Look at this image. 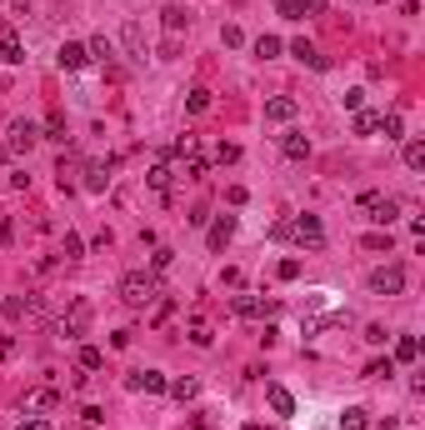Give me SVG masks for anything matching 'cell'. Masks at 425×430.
<instances>
[{
    "instance_id": "cell-21",
    "label": "cell",
    "mask_w": 425,
    "mask_h": 430,
    "mask_svg": "<svg viewBox=\"0 0 425 430\" xmlns=\"http://www.w3.org/2000/svg\"><path fill=\"white\" fill-rule=\"evenodd\" d=\"M166 391H171V395L185 405V400H195V395H200V381H195V375H180V381H171Z\"/></svg>"
},
{
    "instance_id": "cell-49",
    "label": "cell",
    "mask_w": 425,
    "mask_h": 430,
    "mask_svg": "<svg viewBox=\"0 0 425 430\" xmlns=\"http://www.w3.org/2000/svg\"><path fill=\"white\" fill-rule=\"evenodd\" d=\"M11 350H16V340H11V336H0V360H6Z\"/></svg>"
},
{
    "instance_id": "cell-13",
    "label": "cell",
    "mask_w": 425,
    "mask_h": 430,
    "mask_svg": "<svg viewBox=\"0 0 425 430\" xmlns=\"http://www.w3.org/2000/svg\"><path fill=\"white\" fill-rule=\"evenodd\" d=\"M56 61H61V70H85V66H90V56H85V45H80V40H66Z\"/></svg>"
},
{
    "instance_id": "cell-18",
    "label": "cell",
    "mask_w": 425,
    "mask_h": 430,
    "mask_svg": "<svg viewBox=\"0 0 425 430\" xmlns=\"http://www.w3.org/2000/svg\"><path fill=\"white\" fill-rule=\"evenodd\" d=\"M185 336H190V345H210V340H216V331H210V320L205 315H190V326H185Z\"/></svg>"
},
{
    "instance_id": "cell-12",
    "label": "cell",
    "mask_w": 425,
    "mask_h": 430,
    "mask_svg": "<svg viewBox=\"0 0 425 430\" xmlns=\"http://www.w3.org/2000/svg\"><path fill=\"white\" fill-rule=\"evenodd\" d=\"M290 56H295L300 66H310V70H331V56H321V50H315L310 40H295V45H290Z\"/></svg>"
},
{
    "instance_id": "cell-2",
    "label": "cell",
    "mask_w": 425,
    "mask_h": 430,
    "mask_svg": "<svg viewBox=\"0 0 425 430\" xmlns=\"http://www.w3.org/2000/svg\"><path fill=\"white\" fill-rule=\"evenodd\" d=\"M155 295H161V281H155L150 271H125V276H121V300H125L130 310H145Z\"/></svg>"
},
{
    "instance_id": "cell-20",
    "label": "cell",
    "mask_w": 425,
    "mask_h": 430,
    "mask_svg": "<svg viewBox=\"0 0 425 430\" xmlns=\"http://www.w3.org/2000/svg\"><path fill=\"white\" fill-rule=\"evenodd\" d=\"M161 25H166V35H180V30L190 25V16H185V6H166V11H161Z\"/></svg>"
},
{
    "instance_id": "cell-30",
    "label": "cell",
    "mask_w": 425,
    "mask_h": 430,
    "mask_svg": "<svg viewBox=\"0 0 425 430\" xmlns=\"http://www.w3.org/2000/svg\"><path fill=\"white\" fill-rule=\"evenodd\" d=\"M40 140H61V145H66V116H61V111H50V121H45V135H40Z\"/></svg>"
},
{
    "instance_id": "cell-37",
    "label": "cell",
    "mask_w": 425,
    "mask_h": 430,
    "mask_svg": "<svg viewBox=\"0 0 425 430\" xmlns=\"http://www.w3.org/2000/svg\"><path fill=\"white\" fill-rule=\"evenodd\" d=\"M360 245H365V250H386V255H390V231H370Z\"/></svg>"
},
{
    "instance_id": "cell-43",
    "label": "cell",
    "mask_w": 425,
    "mask_h": 430,
    "mask_svg": "<svg viewBox=\"0 0 425 430\" xmlns=\"http://www.w3.org/2000/svg\"><path fill=\"white\" fill-rule=\"evenodd\" d=\"M340 100H345V111H365V90H345Z\"/></svg>"
},
{
    "instance_id": "cell-52",
    "label": "cell",
    "mask_w": 425,
    "mask_h": 430,
    "mask_svg": "<svg viewBox=\"0 0 425 430\" xmlns=\"http://www.w3.org/2000/svg\"><path fill=\"white\" fill-rule=\"evenodd\" d=\"M0 160H6V155H0Z\"/></svg>"
},
{
    "instance_id": "cell-46",
    "label": "cell",
    "mask_w": 425,
    "mask_h": 430,
    "mask_svg": "<svg viewBox=\"0 0 425 430\" xmlns=\"http://www.w3.org/2000/svg\"><path fill=\"white\" fill-rule=\"evenodd\" d=\"M365 340H370V345H386L390 336H386V326H365Z\"/></svg>"
},
{
    "instance_id": "cell-27",
    "label": "cell",
    "mask_w": 425,
    "mask_h": 430,
    "mask_svg": "<svg viewBox=\"0 0 425 430\" xmlns=\"http://www.w3.org/2000/svg\"><path fill=\"white\" fill-rule=\"evenodd\" d=\"M85 56H90V61H111L116 50H111V40H105V35H90V40H85Z\"/></svg>"
},
{
    "instance_id": "cell-32",
    "label": "cell",
    "mask_w": 425,
    "mask_h": 430,
    "mask_svg": "<svg viewBox=\"0 0 425 430\" xmlns=\"http://www.w3.org/2000/svg\"><path fill=\"white\" fill-rule=\"evenodd\" d=\"M405 166L410 171H425V140H405Z\"/></svg>"
},
{
    "instance_id": "cell-38",
    "label": "cell",
    "mask_w": 425,
    "mask_h": 430,
    "mask_svg": "<svg viewBox=\"0 0 425 430\" xmlns=\"http://www.w3.org/2000/svg\"><path fill=\"white\" fill-rule=\"evenodd\" d=\"M216 160H221V166H235V160H240V145H235V140H221V145H216Z\"/></svg>"
},
{
    "instance_id": "cell-35",
    "label": "cell",
    "mask_w": 425,
    "mask_h": 430,
    "mask_svg": "<svg viewBox=\"0 0 425 430\" xmlns=\"http://www.w3.org/2000/svg\"><path fill=\"white\" fill-rule=\"evenodd\" d=\"M61 255H66V260H80V255H85V240H80L75 231H66V240H61Z\"/></svg>"
},
{
    "instance_id": "cell-1",
    "label": "cell",
    "mask_w": 425,
    "mask_h": 430,
    "mask_svg": "<svg viewBox=\"0 0 425 430\" xmlns=\"http://www.w3.org/2000/svg\"><path fill=\"white\" fill-rule=\"evenodd\" d=\"M271 235H276V240H295V245H305V250H321V245H326L321 215H295V221H281Z\"/></svg>"
},
{
    "instance_id": "cell-9",
    "label": "cell",
    "mask_w": 425,
    "mask_h": 430,
    "mask_svg": "<svg viewBox=\"0 0 425 430\" xmlns=\"http://www.w3.org/2000/svg\"><path fill=\"white\" fill-rule=\"evenodd\" d=\"M230 305H235V315H240V320H265V315L276 310V300H260V295H235Z\"/></svg>"
},
{
    "instance_id": "cell-17",
    "label": "cell",
    "mask_w": 425,
    "mask_h": 430,
    "mask_svg": "<svg viewBox=\"0 0 425 430\" xmlns=\"http://www.w3.org/2000/svg\"><path fill=\"white\" fill-rule=\"evenodd\" d=\"M281 150H285V160H305L310 155V135L290 130V135H281Z\"/></svg>"
},
{
    "instance_id": "cell-50",
    "label": "cell",
    "mask_w": 425,
    "mask_h": 430,
    "mask_svg": "<svg viewBox=\"0 0 425 430\" xmlns=\"http://www.w3.org/2000/svg\"><path fill=\"white\" fill-rule=\"evenodd\" d=\"M245 430H265V425H260V420H250V425H245Z\"/></svg>"
},
{
    "instance_id": "cell-40",
    "label": "cell",
    "mask_w": 425,
    "mask_h": 430,
    "mask_svg": "<svg viewBox=\"0 0 425 430\" xmlns=\"http://www.w3.org/2000/svg\"><path fill=\"white\" fill-rule=\"evenodd\" d=\"M221 40H226L230 50H240V45H245V30H240V25H226V30H221Z\"/></svg>"
},
{
    "instance_id": "cell-41",
    "label": "cell",
    "mask_w": 425,
    "mask_h": 430,
    "mask_svg": "<svg viewBox=\"0 0 425 430\" xmlns=\"http://www.w3.org/2000/svg\"><path fill=\"white\" fill-rule=\"evenodd\" d=\"M276 276H281V281H295V276H300V260H295V255L281 260V265H276Z\"/></svg>"
},
{
    "instance_id": "cell-6",
    "label": "cell",
    "mask_w": 425,
    "mask_h": 430,
    "mask_svg": "<svg viewBox=\"0 0 425 430\" xmlns=\"http://www.w3.org/2000/svg\"><path fill=\"white\" fill-rule=\"evenodd\" d=\"M35 140H40V125H30V121H16V125H11V140H6V155H25Z\"/></svg>"
},
{
    "instance_id": "cell-15",
    "label": "cell",
    "mask_w": 425,
    "mask_h": 430,
    "mask_svg": "<svg viewBox=\"0 0 425 430\" xmlns=\"http://www.w3.org/2000/svg\"><path fill=\"white\" fill-rule=\"evenodd\" d=\"M56 405H61V391L56 386H35L25 395V410H56Z\"/></svg>"
},
{
    "instance_id": "cell-5",
    "label": "cell",
    "mask_w": 425,
    "mask_h": 430,
    "mask_svg": "<svg viewBox=\"0 0 425 430\" xmlns=\"http://www.w3.org/2000/svg\"><path fill=\"white\" fill-rule=\"evenodd\" d=\"M85 326H90V300H70V310H66V320H61V336H66V340H80Z\"/></svg>"
},
{
    "instance_id": "cell-44",
    "label": "cell",
    "mask_w": 425,
    "mask_h": 430,
    "mask_svg": "<svg viewBox=\"0 0 425 430\" xmlns=\"http://www.w3.org/2000/svg\"><path fill=\"white\" fill-rule=\"evenodd\" d=\"M16 240V221H11V215H6V221H0V250H6Z\"/></svg>"
},
{
    "instance_id": "cell-16",
    "label": "cell",
    "mask_w": 425,
    "mask_h": 430,
    "mask_svg": "<svg viewBox=\"0 0 425 430\" xmlns=\"http://www.w3.org/2000/svg\"><path fill=\"white\" fill-rule=\"evenodd\" d=\"M265 400H271L276 415H295V395H290L285 386H265Z\"/></svg>"
},
{
    "instance_id": "cell-33",
    "label": "cell",
    "mask_w": 425,
    "mask_h": 430,
    "mask_svg": "<svg viewBox=\"0 0 425 430\" xmlns=\"http://www.w3.org/2000/svg\"><path fill=\"white\" fill-rule=\"evenodd\" d=\"M295 6V20H310V16H326V0H290Z\"/></svg>"
},
{
    "instance_id": "cell-25",
    "label": "cell",
    "mask_w": 425,
    "mask_h": 430,
    "mask_svg": "<svg viewBox=\"0 0 425 430\" xmlns=\"http://www.w3.org/2000/svg\"><path fill=\"white\" fill-rule=\"evenodd\" d=\"M171 265H175V250H171V245H155V255H150V276H166Z\"/></svg>"
},
{
    "instance_id": "cell-34",
    "label": "cell",
    "mask_w": 425,
    "mask_h": 430,
    "mask_svg": "<svg viewBox=\"0 0 425 430\" xmlns=\"http://www.w3.org/2000/svg\"><path fill=\"white\" fill-rule=\"evenodd\" d=\"M395 375V360H370L365 365V381H390Z\"/></svg>"
},
{
    "instance_id": "cell-8",
    "label": "cell",
    "mask_w": 425,
    "mask_h": 430,
    "mask_svg": "<svg viewBox=\"0 0 425 430\" xmlns=\"http://www.w3.org/2000/svg\"><path fill=\"white\" fill-rule=\"evenodd\" d=\"M111 171H116V160H85V190L100 195L105 185H111Z\"/></svg>"
},
{
    "instance_id": "cell-36",
    "label": "cell",
    "mask_w": 425,
    "mask_h": 430,
    "mask_svg": "<svg viewBox=\"0 0 425 430\" xmlns=\"http://www.w3.org/2000/svg\"><path fill=\"white\" fill-rule=\"evenodd\" d=\"M100 365H105V355H100L95 345H80V370H85V375H95Z\"/></svg>"
},
{
    "instance_id": "cell-11",
    "label": "cell",
    "mask_w": 425,
    "mask_h": 430,
    "mask_svg": "<svg viewBox=\"0 0 425 430\" xmlns=\"http://www.w3.org/2000/svg\"><path fill=\"white\" fill-rule=\"evenodd\" d=\"M0 61H6V66H20L25 61V45H20V35L11 25H0Z\"/></svg>"
},
{
    "instance_id": "cell-51",
    "label": "cell",
    "mask_w": 425,
    "mask_h": 430,
    "mask_svg": "<svg viewBox=\"0 0 425 430\" xmlns=\"http://www.w3.org/2000/svg\"><path fill=\"white\" fill-rule=\"evenodd\" d=\"M376 6H386V0H376Z\"/></svg>"
},
{
    "instance_id": "cell-19",
    "label": "cell",
    "mask_w": 425,
    "mask_h": 430,
    "mask_svg": "<svg viewBox=\"0 0 425 430\" xmlns=\"http://www.w3.org/2000/svg\"><path fill=\"white\" fill-rule=\"evenodd\" d=\"M171 180H175V171L166 166V160H155V166H150V176H145V185H150V190H161V195L171 190Z\"/></svg>"
},
{
    "instance_id": "cell-39",
    "label": "cell",
    "mask_w": 425,
    "mask_h": 430,
    "mask_svg": "<svg viewBox=\"0 0 425 430\" xmlns=\"http://www.w3.org/2000/svg\"><path fill=\"white\" fill-rule=\"evenodd\" d=\"M205 176H210V166H205L200 155H190V160H185V180H205Z\"/></svg>"
},
{
    "instance_id": "cell-48",
    "label": "cell",
    "mask_w": 425,
    "mask_h": 430,
    "mask_svg": "<svg viewBox=\"0 0 425 430\" xmlns=\"http://www.w3.org/2000/svg\"><path fill=\"white\" fill-rule=\"evenodd\" d=\"M130 340H135V331H116V336H111V345H116V350H125Z\"/></svg>"
},
{
    "instance_id": "cell-3",
    "label": "cell",
    "mask_w": 425,
    "mask_h": 430,
    "mask_svg": "<svg viewBox=\"0 0 425 430\" xmlns=\"http://www.w3.org/2000/svg\"><path fill=\"white\" fill-rule=\"evenodd\" d=\"M360 210H365V221L390 226L395 215H400V200H395V195H381V190H365V195H360Z\"/></svg>"
},
{
    "instance_id": "cell-23",
    "label": "cell",
    "mask_w": 425,
    "mask_h": 430,
    "mask_svg": "<svg viewBox=\"0 0 425 430\" xmlns=\"http://www.w3.org/2000/svg\"><path fill=\"white\" fill-rule=\"evenodd\" d=\"M121 40H125V50H130V56H140V61H145V35H140V25H135V20H125Z\"/></svg>"
},
{
    "instance_id": "cell-29",
    "label": "cell",
    "mask_w": 425,
    "mask_h": 430,
    "mask_svg": "<svg viewBox=\"0 0 425 430\" xmlns=\"http://www.w3.org/2000/svg\"><path fill=\"white\" fill-rule=\"evenodd\" d=\"M381 130H386V140H405V121H400V111L381 116Z\"/></svg>"
},
{
    "instance_id": "cell-14",
    "label": "cell",
    "mask_w": 425,
    "mask_h": 430,
    "mask_svg": "<svg viewBox=\"0 0 425 430\" xmlns=\"http://www.w3.org/2000/svg\"><path fill=\"white\" fill-rule=\"evenodd\" d=\"M295 111H300V105L290 100V95H271V100H265V121H295Z\"/></svg>"
},
{
    "instance_id": "cell-26",
    "label": "cell",
    "mask_w": 425,
    "mask_h": 430,
    "mask_svg": "<svg viewBox=\"0 0 425 430\" xmlns=\"http://www.w3.org/2000/svg\"><path fill=\"white\" fill-rule=\"evenodd\" d=\"M185 111H190V116H205V111H210V90H205V85H195V90L185 95Z\"/></svg>"
},
{
    "instance_id": "cell-45",
    "label": "cell",
    "mask_w": 425,
    "mask_h": 430,
    "mask_svg": "<svg viewBox=\"0 0 425 430\" xmlns=\"http://www.w3.org/2000/svg\"><path fill=\"white\" fill-rule=\"evenodd\" d=\"M20 430H50L45 415H20Z\"/></svg>"
},
{
    "instance_id": "cell-22",
    "label": "cell",
    "mask_w": 425,
    "mask_h": 430,
    "mask_svg": "<svg viewBox=\"0 0 425 430\" xmlns=\"http://www.w3.org/2000/svg\"><path fill=\"white\" fill-rule=\"evenodd\" d=\"M340 430H370V410H365V405H345Z\"/></svg>"
},
{
    "instance_id": "cell-47",
    "label": "cell",
    "mask_w": 425,
    "mask_h": 430,
    "mask_svg": "<svg viewBox=\"0 0 425 430\" xmlns=\"http://www.w3.org/2000/svg\"><path fill=\"white\" fill-rule=\"evenodd\" d=\"M80 420H85V425H100V420H105V410H100V405H85V410H80Z\"/></svg>"
},
{
    "instance_id": "cell-10",
    "label": "cell",
    "mask_w": 425,
    "mask_h": 430,
    "mask_svg": "<svg viewBox=\"0 0 425 430\" xmlns=\"http://www.w3.org/2000/svg\"><path fill=\"white\" fill-rule=\"evenodd\" d=\"M210 250H226L230 240H235V215H216V221H210Z\"/></svg>"
},
{
    "instance_id": "cell-28",
    "label": "cell",
    "mask_w": 425,
    "mask_h": 430,
    "mask_svg": "<svg viewBox=\"0 0 425 430\" xmlns=\"http://www.w3.org/2000/svg\"><path fill=\"white\" fill-rule=\"evenodd\" d=\"M281 50H285V45H281V35H260V40H255V56H260V61H276Z\"/></svg>"
},
{
    "instance_id": "cell-24",
    "label": "cell",
    "mask_w": 425,
    "mask_h": 430,
    "mask_svg": "<svg viewBox=\"0 0 425 430\" xmlns=\"http://www.w3.org/2000/svg\"><path fill=\"white\" fill-rule=\"evenodd\" d=\"M395 360H400V365H415V360H420V340H415V336H400V340H395Z\"/></svg>"
},
{
    "instance_id": "cell-31",
    "label": "cell",
    "mask_w": 425,
    "mask_h": 430,
    "mask_svg": "<svg viewBox=\"0 0 425 430\" xmlns=\"http://www.w3.org/2000/svg\"><path fill=\"white\" fill-rule=\"evenodd\" d=\"M381 130V116L376 111H355V135H376Z\"/></svg>"
},
{
    "instance_id": "cell-7",
    "label": "cell",
    "mask_w": 425,
    "mask_h": 430,
    "mask_svg": "<svg viewBox=\"0 0 425 430\" xmlns=\"http://www.w3.org/2000/svg\"><path fill=\"white\" fill-rule=\"evenodd\" d=\"M171 381H166V375L161 370H130L125 375V391H145V395H161Z\"/></svg>"
},
{
    "instance_id": "cell-4",
    "label": "cell",
    "mask_w": 425,
    "mask_h": 430,
    "mask_svg": "<svg viewBox=\"0 0 425 430\" xmlns=\"http://www.w3.org/2000/svg\"><path fill=\"white\" fill-rule=\"evenodd\" d=\"M370 290H376V295H400L405 290V271H400V265H381V271H370Z\"/></svg>"
},
{
    "instance_id": "cell-42",
    "label": "cell",
    "mask_w": 425,
    "mask_h": 430,
    "mask_svg": "<svg viewBox=\"0 0 425 430\" xmlns=\"http://www.w3.org/2000/svg\"><path fill=\"white\" fill-rule=\"evenodd\" d=\"M175 56H180V35H166L161 40V61H175Z\"/></svg>"
}]
</instances>
